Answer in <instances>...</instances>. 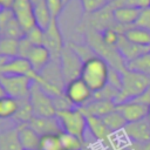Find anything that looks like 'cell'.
<instances>
[{"label":"cell","instance_id":"obj_4","mask_svg":"<svg viewBox=\"0 0 150 150\" xmlns=\"http://www.w3.org/2000/svg\"><path fill=\"white\" fill-rule=\"evenodd\" d=\"M29 101L35 116L53 117L56 116V108L53 97L45 91L40 84L33 82L29 91Z\"/></svg>","mask_w":150,"mask_h":150},{"label":"cell","instance_id":"obj_2","mask_svg":"<svg viewBox=\"0 0 150 150\" xmlns=\"http://www.w3.org/2000/svg\"><path fill=\"white\" fill-rule=\"evenodd\" d=\"M121 76L122 83L116 103L135 100L150 86V76L129 70L127 67L121 70Z\"/></svg>","mask_w":150,"mask_h":150},{"label":"cell","instance_id":"obj_14","mask_svg":"<svg viewBox=\"0 0 150 150\" xmlns=\"http://www.w3.org/2000/svg\"><path fill=\"white\" fill-rule=\"evenodd\" d=\"M28 124L40 135V136H45V135H59L61 134L62 127L60 124V121L57 120L56 116L53 117H43V116H34Z\"/></svg>","mask_w":150,"mask_h":150},{"label":"cell","instance_id":"obj_42","mask_svg":"<svg viewBox=\"0 0 150 150\" xmlns=\"http://www.w3.org/2000/svg\"><path fill=\"white\" fill-rule=\"evenodd\" d=\"M14 0H0V7L4 8H12Z\"/></svg>","mask_w":150,"mask_h":150},{"label":"cell","instance_id":"obj_5","mask_svg":"<svg viewBox=\"0 0 150 150\" xmlns=\"http://www.w3.org/2000/svg\"><path fill=\"white\" fill-rule=\"evenodd\" d=\"M115 20H114V14H112V9L107 6L103 9L93 13V14H84L82 21L80 22V25L77 26V30L83 33L86 30H96V32H103L107 28L114 27Z\"/></svg>","mask_w":150,"mask_h":150},{"label":"cell","instance_id":"obj_16","mask_svg":"<svg viewBox=\"0 0 150 150\" xmlns=\"http://www.w3.org/2000/svg\"><path fill=\"white\" fill-rule=\"evenodd\" d=\"M16 130H18L19 141L23 150H39L40 149L41 136L28 123L16 124Z\"/></svg>","mask_w":150,"mask_h":150},{"label":"cell","instance_id":"obj_18","mask_svg":"<svg viewBox=\"0 0 150 150\" xmlns=\"http://www.w3.org/2000/svg\"><path fill=\"white\" fill-rule=\"evenodd\" d=\"M118 53L121 54V56L123 57V60L127 62L150 52V48L148 47H142V46H138V45H135L132 42H130L129 40L125 39V36L122 34L120 40H118V43L116 46Z\"/></svg>","mask_w":150,"mask_h":150},{"label":"cell","instance_id":"obj_33","mask_svg":"<svg viewBox=\"0 0 150 150\" xmlns=\"http://www.w3.org/2000/svg\"><path fill=\"white\" fill-rule=\"evenodd\" d=\"M122 33L116 28V25L114 27L107 28L103 32H101V38L103 40V42L110 47H116L118 43V40L121 38Z\"/></svg>","mask_w":150,"mask_h":150},{"label":"cell","instance_id":"obj_36","mask_svg":"<svg viewBox=\"0 0 150 150\" xmlns=\"http://www.w3.org/2000/svg\"><path fill=\"white\" fill-rule=\"evenodd\" d=\"M49 11H50V14L53 16V19H57V16L60 15L63 6H64V2L63 0H45Z\"/></svg>","mask_w":150,"mask_h":150},{"label":"cell","instance_id":"obj_22","mask_svg":"<svg viewBox=\"0 0 150 150\" xmlns=\"http://www.w3.org/2000/svg\"><path fill=\"white\" fill-rule=\"evenodd\" d=\"M123 35L125 36L127 40H129L130 42H132L135 45L150 48V32L146 29L132 26V27H129L128 29H125Z\"/></svg>","mask_w":150,"mask_h":150},{"label":"cell","instance_id":"obj_34","mask_svg":"<svg viewBox=\"0 0 150 150\" xmlns=\"http://www.w3.org/2000/svg\"><path fill=\"white\" fill-rule=\"evenodd\" d=\"M83 13L93 14L108 6V0H80Z\"/></svg>","mask_w":150,"mask_h":150},{"label":"cell","instance_id":"obj_37","mask_svg":"<svg viewBox=\"0 0 150 150\" xmlns=\"http://www.w3.org/2000/svg\"><path fill=\"white\" fill-rule=\"evenodd\" d=\"M14 18V13L12 8H4L0 7V30L2 33L4 28L7 26V23ZM2 35V34H1Z\"/></svg>","mask_w":150,"mask_h":150},{"label":"cell","instance_id":"obj_35","mask_svg":"<svg viewBox=\"0 0 150 150\" xmlns=\"http://www.w3.org/2000/svg\"><path fill=\"white\" fill-rule=\"evenodd\" d=\"M136 27H139V28H143V29H146L150 32V8H146V9H141L139 12V15L135 22Z\"/></svg>","mask_w":150,"mask_h":150},{"label":"cell","instance_id":"obj_23","mask_svg":"<svg viewBox=\"0 0 150 150\" xmlns=\"http://www.w3.org/2000/svg\"><path fill=\"white\" fill-rule=\"evenodd\" d=\"M19 101V107H18V111L14 115L13 120L16 122V124H21V123H28L35 115L29 101V96L25 97V98H20Z\"/></svg>","mask_w":150,"mask_h":150},{"label":"cell","instance_id":"obj_47","mask_svg":"<svg viewBox=\"0 0 150 150\" xmlns=\"http://www.w3.org/2000/svg\"><path fill=\"white\" fill-rule=\"evenodd\" d=\"M112 1H114V0H108V4H109V2H112Z\"/></svg>","mask_w":150,"mask_h":150},{"label":"cell","instance_id":"obj_38","mask_svg":"<svg viewBox=\"0 0 150 150\" xmlns=\"http://www.w3.org/2000/svg\"><path fill=\"white\" fill-rule=\"evenodd\" d=\"M34 47V45H32L26 38L19 40V52H18V56L19 57H22V59H26L28 57L32 48Z\"/></svg>","mask_w":150,"mask_h":150},{"label":"cell","instance_id":"obj_11","mask_svg":"<svg viewBox=\"0 0 150 150\" xmlns=\"http://www.w3.org/2000/svg\"><path fill=\"white\" fill-rule=\"evenodd\" d=\"M12 9L15 19L26 32L36 25L34 16V6L30 0H14Z\"/></svg>","mask_w":150,"mask_h":150},{"label":"cell","instance_id":"obj_17","mask_svg":"<svg viewBox=\"0 0 150 150\" xmlns=\"http://www.w3.org/2000/svg\"><path fill=\"white\" fill-rule=\"evenodd\" d=\"M116 105H117V103L112 100L93 98L89 103L81 107L80 109L87 115H93L96 117H103V116L110 114L111 111L116 110Z\"/></svg>","mask_w":150,"mask_h":150},{"label":"cell","instance_id":"obj_10","mask_svg":"<svg viewBox=\"0 0 150 150\" xmlns=\"http://www.w3.org/2000/svg\"><path fill=\"white\" fill-rule=\"evenodd\" d=\"M0 74H8V75H23L36 82L39 79V74L32 68L28 60L22 57H12L0 64Z\"/></svg>","mask_w":150,"mask_h":150},{"label":"cell","instance_id":"obj_46","mask_svg":"<svg viewBox=\"0 0 150 150\" xmlns=\"http://www.w3.org/2000/svg\"><path fill=\"white\" fill-rule=\"evenodd\" d=\"M69 1H70V0H63V2H64V5H67V4L69 2Z\"/></svg>","mask_w":150,"mask_h":150},{"label":"cell","instance_id":"obj_9","mask_svg":"<svg viewBox=\"0 0 150 150\" xmlns=\"http://www.w3.org/2000/svg\"><path fill=\"white\" fill-rule=\"evenodd\" d=\"M43 46L49 50L52 55V60H57L60 59L61 52L64 48V42L63 38L61 34V30L57 25V19H53L48 27L45 29V43Z\"/></svg>","mask_w":150,"mask_h":150},{"label":"cell","instance_id":"obj_41","mask_svg":"<svg viewBox=\"0 0 150 150\" xmlns=\"http://www.w3.org/2000/svg\"><path fill=\"white\" fill-rule=\"evenodd\" d=\"M131 150H150V141L144 143H131Z\"/></svg>","mask_w":150,"mask_h":150},{"label":"cell","instance_id":"obj_32","mask_svg":"<svg viewBox=\"0 0 150 150\" xmlns=\"http://www.w3.org/2000/svg\"><path fill=\"white\" fill-rule=\"evenodd\" d=\"M25 38L34 46H43V43H45V29L41 28L40 26L35 25L34 27H32L29 30L26 32Z\"/></svg>","mask_w":150,"mask_h":150},{"label":"cell","instance_id":"obj_43","mask_svg":"<svg viewBox=\"0 0 150 150\" xmlns=\"http://www.w3.org/2000/svg\"><path fill=\"white\" fill-rule=\"evenodd\" d=\"M5 95H6V93H5V90H4L2 86H1V82H0V97H2V96H5Z\"/></svg>","mask_w":150,"mask_h":150},{"label":"cell","instance_id":"obj_27","mask_svg":"<svg viewBox=\"0 0 150 150\" xmlns=\"http://www.w3.org/2000/svg\"><path fill=\"white\" fill-rule=\"evenodd\" d=\"M101 118L103 120L104 124L109 128V130L112 131L114 134L117 132V131H123L124 127L128 123L125 121V118L122 116V114L120 111H117V110H114L110 114H108V115H105V116H103Z\"/></svg>","mask_w":150,"mask_h":150},{"label":"cell","instance_id":"obj_31","mask_svg":"<svg viewBox=\"0 0 150 150\" xmlns=\"http://www.w3.org/2000/svg\"><path fill=\"white\" fill-rule=\"evenodd\" d=\"M40 150H63L60 139V134L41 136Z\"/></svg>","mask_w":150,"mask_h":150},{"label":"cell","instance_id":"obj_8","mask_svg":"<svg viewBox=\"0 0 150 150\" xmlns=\"http://www.w3.org/2000/svg\"><path fill=\"white\" fill-rule=\"evenodd\" d=\"M64 95L74 107L81 108L93 100L94 93L84 83V81L79 77L66 84Z\"/></svg>","mask_w":150,"mask_h":150},{"label":"cell","instance_id":"obj_25","mask_svg":"<svg viewBox=\"0 0 150 150\" xmlns=\"http://www.w3.org/2000/svg\"><path fill=\"white\" fill-rule=\"evenodd\" d=\"M125 67L129 70H132V71L146 75V76H150V52H148V53H145V54H143V55H141V56L127 62Z\"/></svg>","mask_w":150,"mask_h":150},{"label":"cell","instance_id":"obj_3","mask_svg":"<svg viewBox=\"0 0 150 150\" xmlns=\"http://www.w3.org/2000/svg\"><path fill=\"white\" fill-rule=\"evenodd\" d=\"M56 117L60 121L62 130L84 142V132L88 128L87 118L80 108L56 111Z\"/></svg>","mask_w":150,"mask_h":150},{"label":"cell","instance_id":"obj_44","mask_svg":"<svg viewBox=\"0 0 150 150\" xmlns=\"http://www.w3.org/2000/svg\"><path fill=\"white\" fill-rule=\"evenodd\" d=\"M146 118L149 120V122H150V105L148 107V114H146Z\"/></svg>","mask_w":150,"mask_h":150},{"label":"cell","instance_id":"obj_19","mask_svg":"<svg viewBox=\"0 0 150 150\" xmlns=\"http://www.w3.org/2000/svg\"><path fill=\"white\" fill-rule=\"evenodd\" d=\"M139 12H141V9H138L136 7H131V6L118 7L112 11L115 23L117 26H121V27L128 29L129 27H132L135 25L137 18L139 15Z\"/></svg>","mask_w":150,"mask_h":150},{"label":"cell","instance_id":"obj_24","mask_svg":"<svg viewBox=\"0 0 150 150\" xmlns=\"http://www.w3.org/2000/svg\"><path fill=\"white\" fill-rule=\"evenodd\" d=\"M33 6H34V16H35L36 25L40 26L41 28L46 29L48 27V25L50 23V21L53 20V16L50 14V11H49L46 1L40 0L39 2H36Z\"/></svg>","mask_w":150,"mask_h":150},{"label":"cell","instance_id":"obj_21","mask_svg":"<svg viewBox=\"0 0 150 150\" xmlns=\"http://www.w3.org/2000/svg\"><path fill=\"white\" fill-rule=\"evenodd\" d=\"M0 150H23L19 141L16 127L0 131Z\"/></svg>","mask_w":150,"mask_h":150},{"label":"cell","instance_id":"obj_28","mask_svg":"<svg viewBox=\"0 0 150 150\" xmlns=\"http://www.w3.org/2000/svg\"><path fill=\"white\" fill-rule=\"evenodd\" d=\"M2 38H8L13 40H21L26 36V30L22 28V26L19 23V21L15 19V16L7 23V26L2 30Z\"/></svg>","mask_w":150,"mask_h":150},{"label":"cell","instance_id":"obj_49","mask_svg":"<svg viewBox=\"0 0 150 150\" xmlns=\"http://www.w3.org/2000/svg\"><path fill=\"white\" fill-rule=\"evenodd\" d=\"M39 150H40V149H39Z\"/></svg>","mask_w":150,"mask_h":150},{"label":"cell","instance_id":"obj_1","mask_svg":"<svg viewBox=\"0 0 150 150\" xmlns=\"http://www.w3.org/2000/svg\"><path fill=\"white\" fill-rule=\"evenodd\" d=\"M110 66L98 55H95L83 62L80 79L91 89L93 93H97L107 87L109 82Z\"/></svg>","mask_w":150,"mask_h":150},{"label":"cell","instance_id":"obj_30","mask_svg":"<svg viewBox=\"0 0 150 150\" xmlns=\"http://www.w3.org/2000/svg\"><path fill=\"white\" fill-rule=\"evenodd\" d=\"M60 139H61L63 150H82V148L84 145V142H82L77 137H75L70 134H67L64 131H62L60 134Z\"/></svg>","mask_w":150,"mask_h":150},{"label":"cell","instance_id":"obj_7","mask_svg":"<svg viewBox=\"0 0 150 150\" xmlns=\"http://www.w3.org/2000/svg\"><path fill=\"white\" fill-rule=\"evenodd\" d=\"M59 61H60V67H61L62 75H63L66 84L68 82L75 80V79L80 77L81 70H82V66H83V61L69 47L68 43L64 46L63 50L61 52Z\"/></svg>","mask_w":150,"mask_h":150},{"label":"cell","instance_id":"obj_12","mask_svg":"<svg viewBox=\"0 0 150 150\" xmlns=\"http://www.w3.org/2000/svg\"><path fill=\"white\" fill-rule=\"evenodd\" d=\"M84 115H86V118H87L88 129L90 130L93 136L97 141L102 142L105 146L115 149V144H114V139H112L114 132L109 130V128L104 124L103 120L101 117H96V116H93V115H87V114H84Z\"/></svg>","mask_w":150,"mask_h":150},{"label":"cell","instance_id":"obj_48","mask_svg":"<svg viewBox=\"0 0 150 150\" xmlns=\"http://www.w3.org/2000/svg\"><path fill=\"white\" fill-rule=\"evenodd\" d=\"M1 38H2V35H1V30H0V40H1Z\"/></svg>","mask_w":150,"mask_h":150},{"label":"cell","instance_id":"obj_40","mask_svg":"<svg viewBox=\"0 0 150 150\" xmlns=\"http://www.w3.org/2000/svg\"><path fill=\"white\" fill-rule=\"evenodd\" d=\"M131 101H136V102H138V103H142V104L149 107V105H150V86H149L138 97H136L135 100H131Z\"/></svg>","mask_w":150,"mask_h":150},{"label":"cell","instance_id":"obj_29","mask_svg":"<svg viewBox=\"0 0 150 150\" xmlns=\"http://www.w3.org/2000/svg\"><path fill=\"white\" fill-rule=\"evenodd\" d=\"M19 52V40L1 38L0 40V56L16 57Z\"/></svg>","mask_w":150,"mask_h":150},{"label":"cell","instance_id":"obj_13","mask_svg":"<svg viewBox=\"0 0 150 150\" xmlns=\"http://www.w3.org/2000/svg\"><path fill=\"white\" fill-rule=\"evenodd\" d=\"M125 136L132 143H144L150 141V122L145 117L143 120L127 123L123 129Z\"/></svg>","mask_w":150,"mask_h":150},{"label":"cell","instance_id":"obj_20","mask_svg":"<svg viewBox=\"0 0 150 150\" xmlns=\"http://www.w3.org/2000/svg\"><path fill=\"white\" fill-rule=\"evenodd\" d=\"M32 68L40 74L52 61V55L45 46H34L27 57Z\"/></svg>","mask_w":150,"mask_h":150},{"label":"cell","instance_id":"obj_26","mask_svg":"<svg viewBox=\"0 0 150 150\" xmlns=\"http://www.w3.org/2000/svg\"><path fill=\"white\" fill-rule=\"evenodd\" d=\"M19 101L14 97L5 95L0 97V120L13 118L18 111Z\"/></svg>","mask_w":150,"mask_h":150},{"label":"cell","instance_id":"obj_15","mask_svg":"<svg viewBox=\"0 0 150 150\" xmlns=\"http://www.w3.org/2000/svg\"><path fill=\"white\" fill-rule=\"evenodd\" d=\"M116 110L122 114L128 123L143 120L146 117L148 114V107L136 101H125L117 103Z\"/></svg>","mask_w":150,"mask_h":150},{"label":"cell","instance_id":"obj_6","mask_svg":"<svg viewBox=\"0 0 150 150\" xmlns=\"http://www.w3.org/2000/svg\"><path fill=\"white\" fill-rule=\"evenodd\" d=\"M0 82L6 95L16 100L29 96L33 80L23 75H8L0 74Z\"/></svg>","mask_w":150,"mask_h":150},{"label":"cell","instance_id":"obj_39","mask_svg":"<svg viewBox=\"0 0 150 150\" xmlns=\"http://www.w3.org/2000/svg\"><path fill=\"white\" fill-rule=\"evenodd\" d=\"M125 5L138 9H146L150 8V0H125Z\"/></svg>","mask_w":150,"mask_h":150},{"label":"cell","instance_id":"obj_45","mask_svg":"<svg viewBox=\"0 0 150 150\" xmlns=\"http://www.w3.org/2000/svg\"><path fill=\"white\" fill-rule=\"evenodd\" d=\"M30 1H32V4H33V5H35V4H36V2H39L40 0H30Z\"/></svg>","mask_w":150,"mask_h":150}]
</instances>
